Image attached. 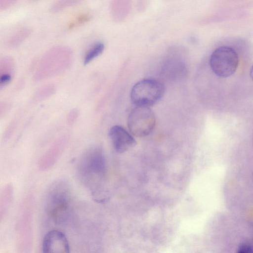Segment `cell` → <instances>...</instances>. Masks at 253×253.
Listing matches in <instances>:
<instances>
[{
	"label": "cell",
	"instance_id": "cell-1",
	"mask_svg": "<svg viewBox=\"0 0 253 253\" xmlns=\"http://www.w3.org/2000/svg\"><path fill=\"white\" fill-rule=\"evenodd\" d=\"M71 211V195L68 183L64 181H56L48 191L45 211L48 216L57 224L67 221Z\"/></svg>",
	"mask_w": 253,
	"mask_h": 253
},
{
	"label": "cell",
	"instance_id": "cell-2",
	"mask_svg": "<svg viewBox=\"0 0 253 253\" xmlns=\"http://www.w3.org/2000/svg\"><path fill=\"white\" fill-rule=\"evenodd\" d=\"M106 161L102 148L98 146L87 149L81 157L78 166L80 178L92 190L98 178L104 173Z\"/></svg>",
	"mask_w": 253,
	"mask_h": 253
},
{
	"label": "cell",
	"instance_id": "cell-3",
	"mask_svg": "<svg viewBox=\"0 0 253 253\" xmlns=\"http://www.w3.org/2000/svg\"><path fill=\"white\" fill-rule=\"evenodd\" d=\"M164 84L152 79L141 80L132 88L130 97L136 106L150 107L156 103L163 96Z\"/></svg>",
	"mask_w": 253,
	"mask_h": 253
},
{
	"label": "cell",
	"instance_id": "cell-4",
	"mask_svg": "<svg viewBox=\"0 0 253 253\" xmlns=\"http://www.w3.org/2000/svg\"><path fill=\"white\" fill-rule=\"evenodd\" d=\"M31 198L28 197L23 202L16 224L18 249L22 252H28L32 245L33 200Z\"/></svg>",
	"mask_w": 253,
	"mask_h": 253
},
{
	"label": "cell",
	"instance_id": "cell-5",
	"mask_svg": "<svg viewBox=\"0 0 253 253\" xmlns=\"http://www.w3.org/2000/svg\"><path fill=\"white\" fill-rule=\"evenodd\" d=\"M239 58L232 48L223 46L214 50L211 55L210 65L212 72L218 77L227 78L237 70Z\"/></svg>",
	"mask_w": 253,
	"mask_h": 253
},
{
	"label": "cell",
	"instance_id": "cell-6",
	"mask_svg": "<svg viewBox=\"0 0 253 253\" xmlns=\"http://www.w3.org/2000/svg\"><path fill=\"white\" fill-rule=\"evenodd\" d=\"M156 118L149 107L136 106L130 112L128 118V127L135 136L148 135L154 129Z\"/></svg>",
	"mask_w": 253,
	"mask_h": 253
},
{
	"label": "cell",
	"instance_id": "cell-7",
	"mask_svg": "<svg viewBox=\"0 0 253 253\" xmlns=\"http://www.w3.org/2000/svg\"><path fill=\"white\" fill-rule=\"evenodd\" d=\"M44 253H68L70 246L67 237L58 230H51L44 236L42 242Z\"/></svg>",
	"mask_w": 253,
	"mask_h": 253
},
{
	"label": "cell",
	"instance_id": "cell-8",
	"mask_svg": "<svg viewBox=\"0 0 253 253\" xmlns=\"http://www.w3.org/2000/svg\"><path fill=\"white\" fill-rule=\"evenodd\" d=\"M109 136L114 150L118 153H123L136 144L133 137L119 126H112L109 131Z\"/></svg>",
	"mask_w": 253,
	"mask_h": 253
},
{
	"label": "cell",
	"instance_id": "cell-9",
	"mask_svg": "<svg viewBox=\"0 0 253 253\" xmlns=\"http://www.w3.org/2000/svg\"><path fill=\"white\" fill-rule=\"evenodd\" d=\"M67 139L62 138L56 141L40 158L38 166L42 170L51 168L57 162L63 152Z\"/></svg>",
	"mask_w": 253,
	"mask_h": 253
},
{
	"label": "cell",
	"instance_id": "cell-10",
	"mask_svg": "<svg viewBox=\"0 0 253 253\" xmlns=\"http://www.w3.org/2000/svg\"><path fill=\"white\" fill-rule=\"evenodd\" d=\"M13 199V188L7 184L2 188L0 195V222L5 219L11 208Z\"/></svg>",
	"mask_w": 253,
	"mask_h": 253
},
{
	"label": "cell",
	"instance_id": "cell-11",
	"mask_svg": "<svg viewBox=\"0 0 253 253\" xmlns=\"http://www.w3.org/2000/svg\"><path fill=\"white\" fill-rule=\"evenodd\" d=\"M32 30L27 27H21L10 34L5 41V46L14 48L22 43L31 34Z\"/></svg>",
	"mask_w": 253,
	"mask_h": 253
},
{
	"label": "cell",
	"instance_id": "cell-12",
	"mask_svg": "<svg viewBox=\"0 0 253 253\" xmlns=\"http://www.w3.org/2000/svg\"><path fill=\"white\" fill-rule=\"evenodd\" d=\"M8 57H7V64L8 63ZM4 64L3 66L0 65V86L2 87L5 86L11 81L12 79L13 72V62L10 58L8 64L5 65V63L2 60L1 61Z\"/></svg>",
	"mask_w": 253,
	"mask_h": 253
},
{
	"label": "cell",
	"instance_id": "cell-13",
	"mask_svg": "<svg viewBox=\"0 0 253 253\" xmlns=\"http://www.w3.org/2000/svg\"><path fill=\"white\" fill-rule=\"evenodd\" d=\"M104 49L103 42H97L92 44L85 52L84 57V64L87 65L102 54Z\"/></svg>",
	"mask_w": 253,
	"mask_h": 253
},
{
	"label": "cell",
	"instance_id": "cell-14",
	"mask_svg": "<svg viewBox=\"0 0 253 253\" xmlns=\"http://www.w3.org/2000/svg\"><path fill=\"white\" fill-rule=\"evenodd\" d=\"M91 19V15L88 13H84L79 14L69 23L68 28L73 29L80 27L86 23Z\"/></svg>",
	"mask_w": 253,
	"mask_h": 253
},
{
	"label": "cell",
	"instance_id": "cell-15",
	"mask_svg": "<svg viewBox=\"0 0 253 253\" xmlns=\"http://www.w3.org/2000/svg\"><path fill=\"white\" fill-rule=\"evenodd\" d=\"M81 0H56L51 7L53 12L60 11L68 7L74 5Z\"/></svg>",
	"mask_w": 253,
	"mask_h": 253
},
{
	"label": "cell",
	"instance_id": "cell-16",
	"mask_svg": "<svg viewBox=\"0 0 253 253\" xmlns=\"http://www.w3.org/2000/svg\"><path fill=\"white\" fill-rule=\"evenodd\" d=\"M237 252L239 253H253V246L248 243H241L237 249Z\"/></svg>",
	"mask_w": 253,
	"mask_h": 253
},
{
	"label": "cell",
	"instance_id": "cell-17",
	"mask_svg": "<svg viewBox=\"0 0 253 253\" xmlns=\"http://www.w3.org/2000/svg\"><path fill=\"white\" fill-rule=\"evenodd\" d=\"M18 0H0V10H5L14 5Z\"/></svg>",
	"mask_w": 253,
	"mask_h": 253
},
{
	"label": "cell",
	"instance_id": "cell-18",
	"mask_svg": "<svg viewBox=\"0 0 253 253\" xmlns=\"http://www.w3.org/2000/svg\"><path fill=\"white\" fill-rule=\"evenodd\" d=\"M78 116V112L76 110H72L69 116V121L72 123Z\"/></svg>",
	"mask_w": 253,
	"mask_h": 253
},
{
	"label": "cell",
	"instance_id": "cell-19",
	"mask_svg": "<svg viewBox=\"0 0 253 253\" xmlns=\"http://www.w3.org/2000/svg\"><path fill=\"white\" fill-rule=\"evenodd\" d=\"M250 77L253 82V65H252V66L250 69Z\"/></svg>",
	"mask_w": 253,
	"mask_h": 253
}]
</instances>
